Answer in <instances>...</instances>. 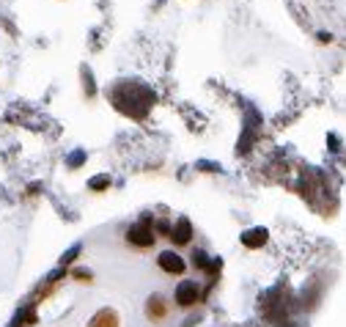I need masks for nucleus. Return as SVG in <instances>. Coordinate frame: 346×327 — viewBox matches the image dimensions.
<instances>
[{
	"label": "nucleus",
	"mask_w": 346,
	"mask_h": 327,
	"mask_svg": "<svg viewBox=\"0 0 346 327\" xmlns=\"http://www.w3.org/2000/svg\"><path fill=\"white\" fill-rule=\"evenodd\" d=\"M198 300H201V292H198V283H195V281H181L179 286H176L173 302H176L179 308H192Z\"/></svg>",
	"instance_id": "3"
},
{
	"label": "nucleus",
	"mask_w": 346,
	"mask_h": 327,
	"mask_svg": "<svg viewBox=\"0 0 346 327\" xmlns=\"http://www.w3.org/2000/svg\"><path fill=\"white\" fill-rule=\"evenodd\" d=\"M99 187H110V179H107V176H96V179L91 181V190H99Z\"/></svg>",
	"instance_id": "7"
},
{
	"label": "nucleus",
	"mask_w": 346,
	"mask_h": 327,
	"mask_svg": "<svg viewBox=\"0 0 346 327\" xmlns=\"http://www.w3.org/2000/svg\"><path fill=\"white\" fill-rule=\"evenodd\" d=\"M118 324H121V319H118V314L113 308H99L91 316V322H88V327H118Z\"/></svg>",
	"instance_id": "6"
},
{
	"label": "nucleus",
	"mask_w": 346,
	"mask_h": 327,
	"mask_svg": "<svg viewBox=\"0 0 346 327\" xmlns=\"http://www.w3.org/2000/svg\"><path fill=\"white\" fill-rule=\"evenodd\" d=\"M168 239H171L173 245H179V248L190 245V239H192V226H190V220H187V217H179V220H176L173 228H171V234H168Z\"/></svg>",
	"instance_id": "5"
},
{
	"label": "nucleus",
	"mask_w": 346,
	"mask_h": 327,
	"mask_svg": "<svg viewBox=\"0 0 346 327\" xmlns=\"http://www.w3.org/2000/svg\"><path fill=\"white\" fill-rule=\"evenodd\" d=\"M154 242H157V237H154V226H151L149 217L138 220L130 231H126V245H132V248H138V250L154 248Z\"/></svg>",
	"instance_id": "1"
},
{
	"label": "nucleus",
	"mask_w": 346,
	"mask_h": 327,
	"mask_svg": "<svg viewBox=\"0 0 346 327\" xmlns=\"http://www.w3.org/2000/svg\"><path fill=\"white\" fill-rule=\"evenodd\" d=\"M157 264H159V269H162V272H168V275H184V269H187V261H184L179 253H173V250L159 253Z\"/></svg>",
	"instance_id": "4"
},
{
	"label": "nucleus",
	"mask_w": 346,
	"mask_h": 327,
	"mask_svg": "<svg viewBox=\"0 0 346 327\" xmlns=\"http://www.w3.org/2000/svg\"><path fill=\"white\" fill-rule=\"evenodd\" d=\"M168 316H171V302H168L162 294H151L146 300V319L151 324H162Z\"/></svg>",
	"instance_id": "2"
}]
</instances>
